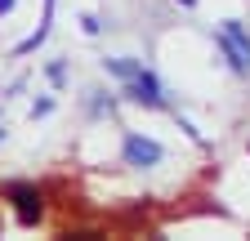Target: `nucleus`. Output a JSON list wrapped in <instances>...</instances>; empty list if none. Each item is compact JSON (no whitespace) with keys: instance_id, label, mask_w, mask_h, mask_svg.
Here are the masks:
<instances>
[{"instance_id":"obj_3","label":"nucleus","mask_w":250,"mask_h":241,"mask_svg":"<svg viewBox=\"0 0 250 241\" xmlns=\"http://www.w3.org/2000/svg\"><path fill=\"white\" fill-rule=\"evenodd\" d=\"M5 197L14 201V215H18L22 223H36V219L45 215V201H41V188H31V183H14V188H9Z\"/></svg>"},{"instance_id":"obj_7","label":"nucleus","mask_w":250,"mask_h":241,"mask_svg":"<svg viewBox=\"0 0 250 241\" xmlns=\"http://www.w3.org/2000/svg\"><path fill=\"white\" fill-rule=\"evenodd\" d=\"M14 9V0H0V14H9Z\"/></svg>"},{"instance_id":"obj_1","label":"nucleus","mask_w":250,"mask_h":241,"mask_svg":"<svg viewBox=\"0 0 250 241\" xmlns=\"http://www.w3.org/2000/svg\"><path fill=\"white\" fill-rule=\"evenodd\" d=\"M107 72L125 80V94H130L134 103H143V107H166V89H161V80H156V76H152L143 63H125V58H107Z\"/></svg>"},{"instance_id":"obj_8","label":"nucleus","mask_w":250,"mask_h":241,"mask_svg":"<svg viewBox=\"0 0 250 241\" xmlns=\"http://www.w3.org/2000/svg\"><path fill=\"white\" fill-rule=\"evenodd\" d=\"M183 5H192V0H183Z\"/></svg>"},{"instance_id":"obj_6","label":"nucleus","mask_w":250,"mask_h":241,"mask_svg":"<svg viewBox=\"0 0 250 241\" xmlns=\"http://www.w3.org/2000/svg\"><path fill=\"white\" fill-rule=\"evenodd\" d=\"M49 9H54V0H45V18H49ZM45 32H49V27H36V36H31V40H27L22 49H36V45L45 40Z\"/></svg>"},{"instance_id":"obj_5","label":"nucleus","mask_w":250,"mask_h":241,"mask_svg":"<svg viewBox=\"0 0 250 241\" xmlns=\"http://www.w3.org/2000/svg\"><path fill=\"white\" fill-rule=\"evenodd\" d=\"M62 237H72V241H99L103 232H94V228H67Z\"/></svg>"},{"instance_id":"obj_4","label":"nucleus","mask_w":250,"mask_h":241,"mask_svg":"<svg viewBox=\"0 0 250 241\" xmlns=\"http://www.w3.org/2000/svg\"><path fill=\"white\" fill-rule=\"evenodd\" d=\"M224 36H228V40H232V45L241 49V58L250 63V36L241 32V22H224Z\"/></svg>"},{"instance_id":"obj_2","label":"nucleus","mask_w":250,"mask_h":241,"mask_svg":"<svg viewBox=\"0 0 250 241\" xmlns=\"http://www.w3.org/2000/svg\"><path fill=\"white\" fill-rule=\"evenodd\" d=\"M121 157L125 165H134V170H152V165H161V143L156 139H143V134H125V147H121Z\"/></svg>"}]
</instances>
